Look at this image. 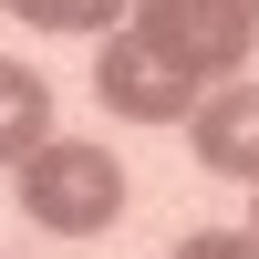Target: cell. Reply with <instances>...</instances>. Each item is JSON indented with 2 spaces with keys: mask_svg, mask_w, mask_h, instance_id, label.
I'll list each match as a JSON object with an SVG mask.
<instances>
[{
  "mask_svg": "<svg viewBox=\"0 0 259 259\" xmlns=\"http://www.w3.org/2000/svg\"><path fill=\"white\" fill-rule=\"evenodd\" d=\"M21 218L52 228V239H104V228L124 218V166L104 156V145L52 135L41 156H21Z\"/></svg>",
  "mask_w": 259,
  "mask_h": 259,
  "instance_id": "1",
  "label": "cell"
},
{
  "mask_svg": "<svg viewBox=\"0 0 259 259\" xmlns=\"http://www.w3.org/2000/svg\"><path fill=\"white\" fill-rule=\"evenodd\" d=\"M124 31L156 41L177 73L218 83V73H239V62H249V41H259V0H135V11H124Z\"/></svg>",
  "mask_w": 259,
  "mask_h": 259,
  "instance_id": "2",
  "label": "cell"
},
{
  "mask_svg": "<svg viewBox=\"0 0 259 259\" xmlns=\"http://www.w3.org/2000/svg\"><path fill=\"white\" fill-rule=\"evenodd\" d=\"M94 94H104V114H124V124H187V114L207 104V83H197V73H177L156 41H135V31H104Z\"/></svg>",
  "mask_w": 259,
  "mask_h": 259,
  "instance_id": "3",
  "label": "cell"
},
{
  "mask_svg": "<svg viewBox=\"0 0 259 259\" xmlns=\"http://www.w3.org/2000/svg\"><path fill=\"white\" fill-rule=\"evenodd\" d=\"M187 145H197L207 177L259 187V83H218V94L197 104V124H187Z\"/></svg>",
  "mask_w": 259,
  "mask_h": 259,
  "instance_id": "4",
  "label": "cell"
},
{
  "mask_svg": "<svg viewBox=\"0 0 259 259\" xmlns=\"http://www.w3.org/2000/svg\"><path fill=\"white\" fill-rule=\"evenodd\" d=\"M41 145H52V83L21 73V62H0V166L41 156Z\"/></svg>",
  "mask_w": 259,
  "mask_h": 259,
  "instance_id": "5",
  "label": "cell"
},
{
  "mask_svg": "<svg viewBox=\"0 0 259 259\" xmlns=\"http://www.w3.org/2000/svg\"><path fill=\"white\" fill-rule=\"evenodd\" d=\"M0 11H21L31 31H114L135 0H0Z\"/></svg>",
  "mask_w": 259,
  "mask_h": 259,
  "instance_id": "6",
  "label": "cell"
},
{
  "mask_svg": "<svg viewBox=\"0 0 259 259\" xmlns=\"http://www.w3.org/2000/svg\"><path fill=\"white\" fill-rule=\"evenodd\" d=\"M177 259H259V239H249V228H187Z\"/></svg>",
  "mask_w": 259,
  "mask_h": 259,
  "instance_id": "7",
  "label": "cell"
},
{
  "mask_svg": "<svg viewBox=\"0 0 259 259\" xmlns=\"http://www.w3.org/2000/svg\"><path fill=\"white\" fill-rule=\"evenodd\" d=\"M249 239H259V197H249Z\"/></svg>",
  "mask_w": 259,
  "mask_h": 259,
  "instance_id": "8",
  "label": "cell"
}]
</instances>
